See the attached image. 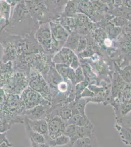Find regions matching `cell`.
Listing matches in <instances>:
<instances>
[{"instance_id":"cell-1","label":"cell","mask_w":131,"mask_h":147,"mask_svg":"<svg viewBox=\"0 0 131 147\" xmlns=\"http://www.w3.org/2000/svg\"><path fill=\"white\" fill-rule=\"evenodd\" d=\"M37 24L29 13L24 1H18L12 10L9 23L3 30L9 35L27 36L37 30Z\"/></svg>"},{"instance_id":"cell-2","label":"cell","mask_w":131,"mask_h":147,"mask_svg":"<svg viewBox=\"0 0 131 147\" xmlns=\"http://www.w3.org/2000/svg\"><path fill=\"white\" fill-rule=\"evenodd\" d=\"M14 69L3 89L6 93L20 95L28 86V75L25 72Z\"/></svg>"},{"instance_id":"cell-3","label":"cell","mask_w":131,"mask_h":147,"mask_svg":"<svg viewBox=\"0 0 131 147\" xmlns=\"http://www.w3.org/2000/svg\"><path fill=\"white\" fill-rule=\"evenodd\" d=\"M28 86L38 92L44 98L51 104L52 95L48 84L38 71L31 68L28 74Z\"/></svg>"},{"instance_id":"cell-4","label":"cell","mask_w":131,"mask_h":147,"mask_svg":"<svg viewBox=\"0 0 131 147\" xmlns=\"http://www.w3.org/2000/svg\"><path fill=\"white\" fill-rule=\"evenodd\" d=\"M20 101L24 110L32 109L40 105H48L51 107V104L45 100L40 94L28 87L20 95Z\"/></svg>"},{"instance_id":"cell-5","label":"cell","mask_w":131,"mask_h":147,"mask_svg":"<svg viewBox=\"0 0 131 147\" xmlns=\"http://www.w3.org/2000/svg\"><path fill=\"white\" fill-rule=\"evenodd\" d=\"M45 120L48 126V138L54 139L64 134L67 124L52 110L46 116Z\"/></svg>"},{"instance_id":"cell-6","label":"cell","mask_w":131,"mask_h":147,"mask_svg":"<svg viewBox=\"0 0 131 147\" xmlns=\"http://www.w3.org/2000/svg\"><path fill=\"white\" fill-rule=\"evenodd\" d=\"M95 131L94 127H79L69 124L67 125L64 134L69 137V144L71 146L74 142L78 139L95 135Z\"/></svg>"},{"instance_id":"cell-7","label":"cell","mask_w":131,"mask_h":147,"mask_svg":"<svg viewBox=\"0 0 131 147\" xmlns=\"http://www.w3.org/2000/svg\"><path fill=\"white\" fill-rule=\"evenodd\" d=\"M50 28L52 36V49H58L66 42L68 38V32L58 23H50Z\"/></svg>"},{"instance_id":"cell-8","label":"cell","mask_w":131,"mask_h":147,"mask_svg":"<svg viewBox=\"0 0 131 147\" xmlns=\"http://www.w3.org/2000/svg\"><path fill=\"white\" fill-rule=\"evenodd\" d=\"M34 35L35 39L44 50L49 51L52 49V34L49 24H43L40 26Z\"/></svg>"},{"instance_id":"cell-9","label":"cell","mask_w":131,"mask_h":147,"mask_svg":"<svg viewBox=\"0 0 131 147\" xmlns=\"http://www.w3.org/2000/svg\"><path fill=\"white\" fill-rule=\"evenodd\" d=\"M29 13L37 22L42 21L48 13L44 3L39 1H24Z\"/></svg>"},{"instance_id":"cell-10","label":"cell","mask_w":131,"mask_h":147,"mask_svg":"<svg viewBox=\"0 0 131 147\" xmlns=\"http://www.w3.org/2000/svg\"><path fill=\"white\" fill-rule=\"evenodd\" d=\"M125 117L115 120V128L120 134L123 144L131 146V120L126 121Z\"/></svg>"},{"instance_id":"cell-11","label":"cell","mask_w":131,"mask_h":147,"mask_svg":"<svg viewBox=\"0 0 131 147\" xmlns=\"http://www.w3.org/2000/svg\"><path fill=\"white\" fill-rule=\"evenodd\" d=\"M50 106L40 105L32 109L25 111V115L30 120H38L45 119L48 114Z\"/></svg>"},{"instance_id":"cell-12","label":"cell","mask_w":131,"mask_h":147,"mask_svg":"<svg viewBox=\"0 0 131 147\" xmlns=\"http://www.w3.org/2000/svg\"><path fill=\"white\" fill-rule=\"evenodd\" d=\"M18 1L0 0V18L5 20L6 26L9 23L12 11Z\"/></svg>"},{"instance_id":"cell-13","label":"cell","mask_w":131,"mask_h":147,"mask_svg":"<svg viewBox=\"0 0 131 147\" xmlns=\"http://www.w3.org/2000/svg\"><path fill=\"white\" fill-rule=\"evenodd\" d=\"M28 125L32 130L44 136L45 139L48 138V126L45 119L38 120H30L25 116Z\"/></svg>"},{"instance_id":"cell-14","label":"cell","mask_w":131,"mask_h":147,"mask_svg":"<svg viewBox=\"0 0 131 147\" xmlns=\"http://www.w3.org/2000/svg\"><path fill=\"white\" fill-rule=\"evenodd\" d=\"M14 70L13 62L3 63L0 60V88H3L7 80Z\"/></svg>"},{"instance_id":"cell-15","label":"cell","mask_w":131,"mask_h":147,"mask_svg":"<svg viewBox=\"0 0 131 147\" xmlns=\"http://www.w3.org/2000/svg\"><path fill=\"white\" fill-rule=\"evenodd\" d=\"M75 56V54L69 49L63 48L55 55L53 60L57 64H63L68 66L71 65Z\"/></svg>"},{"instance_id":"cell-16","label":"cell","mask_w":131,"mask_h":147,"mask_svg":"<svg viewBox=\"0 0 131 147\" xmlns=\"http://www.w3.org/2000/svg\"><path fill=\"white\" fill-rule=\"evenodd\" d=\"M71 147H99L95 135L80 138L72 144Z\"/></svg>"},{"instance_id":"cell-17","label":"cell","mask_w":131,"mask_h":147,"mask_svg":"<svg viewBox=\"0 0 131 147\" xmlns=\"http://www.w3.org/2000/svg\"><path fill=\"white\" fill-rule=\"evenodd\" d=\"M74 125L79 127H94L87 116H82L79 114L72 115L67 122V125Z\"/></svg>"},{"instance_id":"cell-18","label":"cell","mask_w":131,"mask_h":147,"mask_svg":"<svg viewBox=\"0 0 131 147\" xmlns=\"http://www.w3.org/2000/svg\"><path fill=\"white\" fill-rule=\"evenodd\" d=\"M26 131L27 132V134L28 136V138L30 140L33 141V142L36 143L40 144H46V139L45 137L40 134L30 129V126L28 125V123L25 117L24 123Z\"/></svg>"},{"instance_id":"cell-19","label":"cell","mask_w":131,"mask_h":147,"mask_svg":"<svg viewBox=\"0 0 131 147\" xmlns=\"http://www.w3.org/2000/svg\"><path fill=\"white\" fill-rule=\"evenodd\" d=\"M70 142L69 137L65 134H62L54 139H50L48 138L46 139L45 145L50 147H58L67 145L69 144Z\"/></svg>"},{"instance_id":"cell-20","label":"cell","mask_w":131,"mask_h":147,"mask_svg":"<svg viewBox=\"0 0 131 147\" xmlns=\"http://www.w3.org/2000/svg\"><path fill=\"white\" fill-rule=\"evenodd\" d=\"M69 67L68 65L63 64H57L56 69L60 75L65 78L66 77L67 73L68 72Z\"/></svg>"},{"instance_id":"cell-21","label":"cell","mask_w":131,"mask_h":147,"mask_svg":"<svg viewBox=\"0 0 131 147\" xmlns=\"http://www.w3.org/2000/svg\"><path fill=\"white\" fill-rule=\"evenodd\" d=\"M84 77L81 67H78L75 71V84L83 81Z\"/></svg>"},{"instance_id":"cell-22","label":"cell","mask_w":131,"mask_h":147,"mask_svg":"<svg viewBox=\"0 0 131 147\" xmlns=\"http://www.w3.org/2000/svg\"><path fill=\"white\" fill-rule=\"evenodd\" d=\"M58 90L61 93H66L68 91L69 86L68 83L64 81H61L57 84Z\"/></svg>"},{"instance_id":"cell-23","label":"cell","mask_w":131,"mask_h":147,"mask_svg":"<svg viewBox=\"0 0 131 147\" xmlns=\"http://www.w3.org/2000/svg\"><path fill=\"white\" fill-rule=\"evenodd\" d=\"M5 96L6 93L3 89L0 88V114L2 113L3 105L5 102Z\"/></svg>"},{"instance_id":"cell-24","label":"cell","mask_w":131,"mask_h":147,"mask_svg":"<svg viewBox=\"0 0 131 147\" xmlns=\"http://www.w3.org/2000/svg\"><path fill=\"white\" fill-rule=\"evenodd\" d=\"M64 24H63V27L64 26L65 28L68 27L67 28V30L68 28L69 29L70 28H72L73 26L74 25V24H75V21L74 19L73 18H67L66 19L64 20Z\"/></svg>"},{"instance_id":"cell-25","label":"cell","mask_w":131,"mask_h":147,"mask_svg":"<svg viewBox=\"0 0 131 147\" xmlns=\"http://www.w3.org/2000/svg\"><path fill=\"white\" fill-rule=\"evenodd\" d=\"M10 129V128L0 119V133H7Z\"/></svg>"},{"instance_id":"cell-26","label":"cell","mask_w":131,"mask_h":147,"mask_svg":"<svg viewBox=\"0 0 131 147\" xmlns=\"http://www.w3.org/2000/svg\"><path fill=\"white\" fill-rule=\"evenodd\" d=\"M6 134L7 133H3V134L0 133V145L3 144L4 142H6L7 143H10V142L7 138Z\"/></svg>"},{"instance_id":"cell-27","label":"cell","mask_w":131,"mask_h":147,"mask_svg":"<svg viewBox=\"0 0 131 147\" xmlns=\"http://www.w3.org/2000/svg\"><path fill=\"white\" fill-rule=\"evenodd\" d=\"M30 141L31 143L30 147H45V144H38L32 140H30Z\"/></svg>"},{"instance_id":"cell-28","label":"cell","mask_w":131,"mask_h":147,"mask_svg":"<svg viewBox=\"0 0 131 147\" xmlns=\"http://www.w3.org/2000/svg\"><path fill=\"white\" fill-rule=\"evenodd\" d=\"M6 26V23L5 20L0 18V32L3 30L4 28Z\"/></svg>"},{"instance_id":"cell-29","label":"cell","mask_w":131,"mask_h":147,"mask_svg":"<svg viewBox=\"0 0 131 147\" xmlns=\"http://www.w3.org/2000/svg\"><path fill=\"white\" fill-rule=\"evenodd\" d=\"M0 147H13V145L11 143H7L6 142H4L3 144L0 145Z\"/></svg>"},{"instance_id":"cell-30","label":"cell","mask_w":131,"mask_h":147,"mask_svg":"<svg viewBox=\"0 0 131 147\" xmlns=\"http://www.w3.org/2000/svg\"><path fill=\"white\" fill-rule=\"evenodd\" d=\"M71 147L70 144H68L66 145L61 146H58V147Z\"/></svg>"},{"instance_id":"cell-31","label":"cell","mask_w":131,"mask_h":147,"mask_svg":"<svg viewBox=\"0 0 131 147\" xmlns=\"http://www.w3.org/2000/svg\"><path fill=\"white\" fill-rule=\"evenodd\" d=\"M45 147H49V146H45Z\"/></svg>"}]
</instances>
